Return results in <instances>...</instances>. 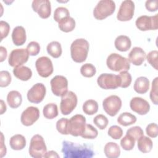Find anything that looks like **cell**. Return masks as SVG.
I'll return each instance as SVG.
<instances>
[{
    "label": "cell",
    "instance_id": "cell-1",
    "mask_svg": "<svg viewBox=\"0 0 158 158\" xmlns=\"http://www.w3.org/2000/svg\"><path fill=\"white\" fill-rule=\"evenodd\" d=\"M62 152L64 158H91L94 155L88 146L69 141L62 142Z\"/></svg>",
    "mask_w": 158,
    "mask_h": 158
},
{
    "label": "cell",
    "instance_id": "cell-2",
    "mask_svg": "<svg viewBox=\"0 0 158 158\" xmlns=\"http://www.w3.org/2000/svg\"><path fill=\"white\" fill-rule=\"evenodd\" d=\"M89 44L84 38L75 40L70 46V55L72 60L77 63H81L86 60Z\"/></svg>",
    "mask_w": 158,
    "mask_h": 158
},
{
    "label": "cell",
    "instance_id": "cell-3",
    "mask_svg": "<svg viewBox=\"0 0 158 158\" xmlns=\"http://www.w3.org/2000/svg\"><path fill=\"white\" fill-rule=\"evenodd\" d=\"M106 64L109 69L114 72L128 71L130 68L128 59L117 53L109 54L106 60Z\"/></svg>",
    "mask_w": 158,
    "mask_h": 158
},
{
    "label": "cell",
    "instance_id": "cell-4",
    "mask_svg": "<svg viewBox=\"0 0 158 158\" xmlns=\"http://www.w3.org/2000/svg\"><path fill=\"white\" fill-rule=\"evenodd\" d=\"M115 10V3L112 0L99 1L93 10L94 17L99 20L111 15Z\"/></svg>",
    "mask_w": 158,
    "mask_h": 158
},
{
    "label": "cell",
    "instance_id": "cell-5",
    "mask_svg": "<svg viewBox=\"0 0 158 158\" xmlns=\"http://www.w3.org/2000/svg\"><path fill=\"white\" fill-rule=\"evenodd\" d=\"M29 154L34 158L44 157L47 152V148L42 136L36 134L31 138L29 149Z\"/></svg>",
    "mask_w": 158,
    "mask_h": 158
},
{
    "label": "cell",
    "instance_id": "cell-6",
    "mask_svg": "<svg viewBox=\"0 0 158 158\" xmlns=\"http://www.w3.org/2000/svg\"><path fill=\"white\" fill-rule=\"evenodd\" d=\"M97 83L104 89H115L120 86L121 80L118 75L102 73L98 77Z\"/></svg>",
    "mask_w": 158,
    "mask_h": 158
},
{
    "label": "cell",
    "instance_id": "cell-7",
    "mask_svg": "<svg viewBox=\"0 0 158 158\" xmlns=\"http://www.w3.org/2000/svg\"><path fill=\"white\" fill-rule=\"evenodd\" d=\"M86 118L81 114L72 116L69 120V134L73 136H79L83 134L86 126Z\"/></svg>",
    "mask_w": 158,
    "mask_h": 158
},
{
    "label": "cell",
    "instance_id": "cell-8",
    "mask_svg": "<svg viewBox=\"0 0 158 158\" xmlns=\"http://www.w3.org/2000/svg\"><path fill=\"white\" fill-rule=\"evenodd\" d=\"M78 99L76 94L72 91H67L61 97L60 110L62 114L67 115L70 114L76 107Z\"/></svg>",
    "mask_w": 158,
    "mask_h": 158
},
{
    "label": "cell",
    "instance_id": "cell-9",
    "mask_svg": "<svg viewBox=\"0 0 158 158\" xmlns=\"http://www.w3.org/2000/svg\"><path fill=\"white\" fill-rule=\"evenodd\" d=\"M104 110L110 117H114L119 112L122 107V100L117 95H110L102 101Z\"/></svg>",
    "mask_w": 158,
    "mask_h": 158
},
{
    "label": "cell",
    "instance_id": "cell-10",
    "mask_svg": "<svg viewBox=\"0 0 158 158\" xmlns=\"http://www.w3.org/2000/svg\"><path fill=\"white\" fill-rule=\"evenodd\" d=\"M52 93L62 97L68 91V80L64 76L56 75L50 81Z\"/></svg>",
    "mask_w": 158,
    "mask_h": 158
},
{
    "label": "cell",
    "instance_id": "cell-11",
    "mask_svg": "<svg viewBox=\"0 0 158 158\" xmlns=\"http://www.w3.org/2000/svg\"><path fill=\"white\" fill-rule=\"evenodd\" d=\"M29 57V54L26 49H15L11 51L8 59V63L13 67L22 65L26 63Z\"/></svg>",
    "mask_w": 158,
    "mask_h": 158
},
{
    "label": "cell",
    "instance_id": "cell-12",
    "mask_svg": "<svg viewBox=\"0 0 158 158\" xmlns=\"http://www.w3.org/2000/svg\"><path fill=\"white\" fill-rule=\"evenodd\" d=\"M135 12V3L131 0L123 1L119 7L117 15V19L121 22L130 20Z\"/></svg>",
    "mask_w": 158,
    "mask_h": 158
},
{
    "label": "cell",
    "instance_id": "cell-13",
    "mask_svg": "<svg viewBox=\"0 0 158 158\" xmlns=\"http://www.w3.org/2000/svg\"><path fill=\"white\" fill-rule=\"evenodd\" d=\"M135 24L138 30L141 31L157 30L158 28L157 14L154 16H140L136 20Z\"/></svg>",
    "mask_w": 158,
    "mask_h": 158
},
{
    "label": "cell",
    "instance_id": "cell-14",
    "mask_svg": "<svg viewBox=\"0 0 158 158\" xmlns=\"http://www.w3.org/2000/svg\"><path fill=\"white\" fill-rule=\"evenodd\" d=\"M35 67L39 75L43 78L49 77L54 70L51 60L46 56L39 57L35 62Z\"/></svg>",
    "mask_w": 158,
    "mask_h": 158
},
{
    "label": "cell",
    "instance_id": "cell-15",
    "mask_svg": "<svg viewBox=\"0 0 158 158\" xmlns=\"http://www.w3.org/2000/svg\"><path fill=\"white\" fill-rule=\"evenodd\" d=\"M46 87L41 83L35 84L27 92V99L29 102L35 104L41 102L46 95Z\"/></svg>",
    "mask_w": 158,
    "mask_h": 158
},
{
    "label": "cell",
    "instance_id": "cell-16",
    "mask_svg": "<svg viewBox=\"0 0 158 158\" xmlns=\"http://www.w3.org/2000/svg\"><path fill=\"white\" fill-rule=\"evenodd\" d=\"M40 115V113L38 107L34 106L28 107L21 114V123L26 127L31 126L38 120Z\"/></svg>",
    "mask_w": 158,
    "mask_h": 158
},
{
    "label": "cell",
    "instance_id": "cell-17",
    "mask_svg": "<svg viewBox=\"0 0 158 158\" xmlns=\"http://www.w3.org/2000/svg\"><path fill=\"white\" fill-rule=\"evenodd\" d=\"M31 7L41 19H48L51 14V2L48 0H34Z\"/></svg>",
    "mask_w": 158,
    "mask_h": 158
},
{
    "label": "cell",
    "instance_id": "cell-18",
    "mask_svg": "<svg viewBox=\"0 0 158 158\" xmlns=\"http://www.w3.org/2000/svg\"><path fill=\"white\" fill-rule=\"evenodd\" d=\"M130 109L139 115H145L150 110L149 102L144 99L140 97L133 98L130 102Z\"/></svg>",
    "mask_w": 158,
    "mask_h": 158
},
{
    "label": "cell",
    "instance_id": "cell-19",
    "mask_svg": "<svg viewBox=\"0 0 158 158\" xmlns=\"http://www.w3.org/2000/svg\"><path fill=\"white\" fill-rule=\"evenodd\" d=\"M146 58L145 51L140 47H134L128 54V60L133 65H141Z\"/></svg>",
    "mask_w": 158,
    "mask_h": 158
},
{
    "label": "cell",
    "instance_id": "cell-20",
    "mask_svg": "<svg viewBox=\"0 0 158 158\" xmlns=\"http://www.w3.org/2000/svg\"><path fill=\"white\" fill-rule=\"evenodd\" d=\"M12 40L15 46L23 45L27 40L26 31L22 26H17L13 29Z\"/></svg>",
    "mask_w": 158,
    "mask_h": 158
},
{
    "label": "cell",
    "instance_id": "cell-21",
    "mask_svg": "<svg viewBox=\"0 0 158 158\" xmlns=\"http://www.w3.org/2000/svg\"><path fill=\"white\" fill-rule=\"evenodd\" d=\"M114 45L118 51L125 52L131 48V41L128 36L125 35H120L115 38Z\"/></svg>",
    "mask_w": 158,
    "mask_h": 158
},
{
    "label": "cell",
    "instance_id": "cell-22",
    "mask_svg": "<svg viewBox=\"0 0 158 158\" xmlns=\"http://www.w3.org/2000/svg\"><path fill=\"white\" fill-rule=\"evenodd\" d=\"M13 73L17 78L22 81H28L32 76L31 70L29 67L23 65L14 67Z\"/></svg>",
    "mask_w": 158,
    "mask_h": 158
},
{
    "label": "cell",
    "instance_id": "cell-23",
    "mask_svg": "<svg viewBox=\"0 0 158 158\" xmlns=\"http://www.w3.org/2000/svg\"><path fill=\"white\" fill-rule=\"evenodd\" d=\"M7 102L10 107L16 109L21 105L22 102V96L18 91H10L7 94Z\"/></svg>",
    "mask_w": 158,
    "mask_h": 158
},
{
    "label": "cell",
    "instance_id": "cell-24",
    "mask_svg": "<svg viewBox=\"0 0 158 158\" xmlns=\"http://www.w3.org/2000/svg\"><path fill=\"white\" fill-rule=\"evenodd\" d=\"M134 90L138 94H144L149 89V80L145 77H139L135 81Z\"/></svg>",
    "mask_w": 158,
    "mask_h": 158
},
{
    "label": "cell",
    "instance_id": "cell-25",
    "mask_svg": "<svg viewBox=\"0 0 158 158\" xmlns=\"http://www.w3.org/2000/svg\"><path fill=\"white\" fill-rule=\"evenodd\" d=\"M106 156L108 158H117L120 155L119 146L114 142H109L106 144L104 148Z\"/></svg>",
    "mask_w": 158,
    "mask_h": 158
},
{
    "label": "cell",
    "instance_id": "cell-26",
    "mask_svg": "<svg viewBox=\"0 0 158 158\" xmlns=\"http://www.w3.org/2000/svg\"><path fill=\"white\" fill-rule=\"evenodd\" d=\"M9 144L13 150H22L26 146L25 138L20 134L15 135L10 138Z\"/></svg>",
    "mask_w": 158,
    "mask_h": 158
},
{
    "label": "cell",
    "instance_id": "cell-27",
    "mask_svg": "<svg viewBox=\"0 0 158 158\" xmlns=\"http://www.w3.org/2000/svg\"><path fill=\"white\" fill-rule=\"evenodd\" d=\"M137 146L139 151L143 153L149 152L153 147V143L151 138L143 135L138 140Z\"/></svg>",
    "mask_w": 158,
    "mask_h": 158
},
{
    "label": "cell",
    "instance_id": "cell-28",
    "mask_svg": "<svg viewBox=\"0 0 158 158\" xmlns=\"http://www.w3.org/2000/svg\"><path fill=\"white\" fill-rule=\"evenodd\" d=\"M48 53L53 58H59L62 52L61 44L56 41L49 43L46 47Z\"/></svg>",
    "mask_w": 158,
    "mask_h": 158
},
{
    "label": "cell",
    "instance_id": "cell-29",
    "mask_svg": "<svg viewBox=\"0 0 158 158\" xmlns=\"http://www.w3.org/2000/svg\"><path fill=\"white\" fill-rule=\"evenodd\" d=\"M136 117L130 112H123L117 118L118 124L127 127L134 124L136 122Z\"/></svg>",
    "mask_w": 158,
    "mask_h": 158
},
{
    "label": "cell",
    "instance_id": "cell-30",
    "mask_svg": "<svg viewBox=\"0 0 158 158\" xmlns=\"http://www.w3.org/2000/svg\"><path fill=\"white\" fill-rule=\"evenodd\" d=\"M58 27L62 31L69 33L75 28V21L73 18L69 17L60 21L58 23Z\"/></svg>",
    "mask_w": 158,
    "mask_h": 158
},
{
    "label": "cell",
    "instance_id": "cell-31",
    "mask_svg": "<svg viewBox=\"0 0 158 158\" xmlns=\"http://www.w3.org/2000/svg\"><path fill=\"white\" fill-rule=\"evenodd\" d=\"M43 113L46 118L53 119L58 115L57 106L55 103H49L43 107Z\"/></svg>",
    "mask_w": 158,
    "mask_h": 158
},
{
    "label": "cell",
    "instance_id": "cell-32",
    "mask_svg": "<svg viewBox=\"0 0 158 158\" xmlns=\"http://www.w3.org/2000/svg\"><path fill=\"white\" fill-rule=\"evenodd\" d=\"M82 109L85 114L92 115L98 112V104L94 99H88L83 103Z\"/></svg>",
    "mask_w": 158,
    "mask_h": 158
},
{
    "label": "cell",
    "instance_id": "cell-33",
    "mask_svg": "<svg viewBox=\"0 0 158 158\" xmlns=\"http://www.w3.org/2000/svg\"><path fill=\"white\" fill-rule=\"evenodd\" d=\"M96 67L90 63H86L80 68V73L84 77L91 78L96 74Z\"/></svg>",
    "mask_w": 158,
    "mask_h": 158
},
{
    "label": "cell",
    "instance_id": "cell-34",
    "mask_svg": "<svg viewBox=\"0 0 158 158\" xmlns=\"http://www.w3.org/2000/svg\"><path fill=\"white\" fill-rule=\"evenodd\" d=\"M69 17H70V12L66 7H59L54 10V19L57 23Z\"/></svg>",
    "mask_w": 158,
    "mask_h": 158
},
{
    "label": "cell",
    "instance_id": "cell-35",
    "mask_svg": "<svg viewBox=\"0 0 158 158\" xmlns=\"http://www.w3.org/2000/svg\"><path fill=\"white\" fill-rule=\"evenodd\" d=\"M98 135V131L93 125L91 124H86L85 129L81 135L83 138L93 139H95Z\"/></svg>",
    "mask_w": 158,
    "mask_h": 158
},
{
    "label": "cell",
    "instance_id": "cell-36",
    "mask_svg": "<svg viewBox=\"0 0 158 158\" xmlns=\"http://www.w3.org/2000/svg\"><path fill=\"white\" fill-rule=\"evenodd\" d=\"M135 139L131 136L126 135L120 140V146L125 151L132 150L135 145Z\"/></svg>",
    "mask_w": 158,
    "mask_h": 158
},
{
    "label": "cell",
    "instance_id": "cell-37",
    "mask_svg": "<svg viewBox=\"0 0 158 158\" xmlns=\"http://www.w3.org/2000/svg\"><path fill=\"white\" fill-rule=\"evenodd\" d=\"M56 129L62 135H69L68 127L69 119L67 118H61L56 122Z\"/></svg>",
    "mask_w": 158,
    "mask_h": 158
},
{
    "label": "cell",
    "instance_id": "cell-38",
    "mask_svg": "<svg viewBox=\"0 0 158 158\" xmlns=\"http://www.w3.org/2000/svg\"><path fill=\"white\" fill-rule=\"evenodd\" d=\"M93 122L97 126V127L99 128V129L104 130L108 125L109 120L105 115L102 114H99L94 118Z\"/></svg>",
    "mask_w": 158,
    "mask_h": 158
},
{
    "label": "cell",
    "instance_id": "cell-39",
    "mask_svg": "<svg viewBox=\"0 0 158 158\" xmlns=\"http://www.w3.org/2000/svg\"><path fill=\"white\" fill-rule=\"evenodd\" d=\"M118 75L121 80V84L120 87L122 88H128L130 85L132 81V78L130 73L127 71H122L120 72Z\"/></svg>",
    "mask_w": 158,
    "mask_h": 158
},
{
    "label": "cell",
    "instance_id": "cell-40",
    "mask_svg": "<svg viewBox=\"0 0 158 158\" xmlns=\"http://www.w3.org/2000/svg\"><path fill=\"white\" fill-rule=\"evenodd\" d=\"M157 84H158V77H156L152 82L151 86V89L150 92V99L151 101L155 105L158 104V94H157Z\"/></svg>",
    "mask_w": 158,
    "mask_h": 158
},
{
    "label": "cell",
    "instance_id": "cell-41",
    "mask_svg": "<svg viewBox=\"0 0 158 158\" xmlns=\"http://www.w3.org/2000/svg\"><path fill=\"white\" fill-rule=\"evenodd\" d=\"M108 135L112 139H118L123 135V130L121 127L117 125H112L108 130Z\"/></svg>",
    "mask_w": 158,
    "mask_h": 158
},
{
    "label": "cell",
    "instance_id": "cell-42",
    "mask_svg": "<svg viewBox=\"0 0 158 158\" xmlns=\"http://www.w3.org/2000/svg\"><path fill=\"white\" fill-rule=\"evenodd\" d=\"M126 135H128L133 138L135 141L138 140L141 136L144 135V132L142 128L139 126H135L127 130Z\"/></svg>",
    "mask_w": 158,
    "mask_h": 158
},
{
    "label": "cell",
    "instance_id": "cell-43",
    "mask_svg": "<svg viewBox=\"0 0 158 158\" xmlns=\"http://www.w3.org/2000/svg\"><path fill=\"white\" fill-rule=\"evenodd\" d=\"M157 56H158V51L157 50H153L150 51L146 56L147 61L156 70H158Z\"/></svg>",
    "mask_w": 158,
    "mask_h": 158
},
{
    "label": "cell",
    "instance_id": "cell-44",
    "mask_svg": "<svg viewBox=\"0 0 158 158\" xmlns=\"http://www.w3.org/2000/svg\"><path fill=\"white\" fill-rule=\"evenodd\" d=\"M12 78L10 73L6 70L0 72V86L1 88L7 87L11 82Z\"/></svg>",
    "mask_w": 158,
    "mask_h": 158
},
{
    "label": "cell",
    "instance_id": "cell-45",
    "mask_svg": "<svg viewBox=\"0 0 158 158\" xmlns=\"http://www.w3.org/2000/svg\"><path fill=\"white\" fill-rule=\"evenodd\" d=\"M26 49L30 56H35L40 53V46L36 41H31L28 44Z\"/></svg>",
    "mask_w": 158,
    "mask_h": 158
},
{
    "label": "cell",
    "instance_id": "cell-46",
    "mask_svg": "<svg viewBox=\"0 0 158 158\" xmlns=\"http://www.w3.org/2000/svg\"><path fill=\"white\" fill-rule=\"evenodd\" d=\"M146 132L148 136L151 138H156L158 135V127L155 123L148 124L146 128Z\"/></svg>",
    "mask_w": 158,
    "mask_h": 158
},
{
    "label": "cell",
    "instance_id": "cell-47",
    "mask_svg": "<svg viewBox=\"0 0 158 158\" xmlns=\"http://www.w3.org/2000/svg\"><path fill=\"white\" fill-rule=\"evenodd\" d=\"M0 31H1V41L6 38L10 31V25L5 21H0Z\"/></svg>",
    "mask_w": 158,
    "mask_h": 158
},
{
    "label": "cell",
    "instance_id": "cell-48",
    "mask_svg": "<svg viewBox=\"0 0 158 158\" xmlns=\"http://www.w3.org/2000/svg\"><path fill=\"white\" fill-rule=\"evenodd\" d=\"M145 7L149 12H156L158 9V1H146L145 2Z\"/></svg>",
    "mask_w": 158,
    "mask_h": 158
},
{
    "label": "cell",
    "instance_id": "cell-49",
    "mask_svg": "<svg viewBox=\"0 0 158 158\" xmlns=\"http://www.w3.org/2000/svg\"><path fill=\"white\" fill-rule=\"evenodd\" d=\"M1 157H2L3 156H4L6 154V147L4 143V135L2 134V133H1Z\"/></svg>",
    "mask_w": 158,
    "mask_h": 158
},
{
    "label": "cell",
    "instance_id": "cell-50",
    "mask_svg": "<svg viewBox=\"0 0 158 158\" xmlns=\"http://www.w3.org/2000/svg\"><path fill=\"white\" fill-rule=\"evenodd\" d=\"M0 51H1V55H0L1 60H0V62H2L6 59L7 55V52L6 49L4 47L2 46L0 47Z\"/></svg>",
    "mask_w": 158,
    "mask_h": 158
},
{
    "label": "cell",
    "instance_id": "cell-51",
    "mask_svg": "<svg viewBox=\"0 0 158 158\" xmlns=\"http://www.w3.org/2000/svg\"><path fill=\"white\" fill-rule=\"evenodd\" d=\"M44 157L46 158H50V157H53V158H59V156L58 154L54 151H49L47 152L44 156Z\"/></svg>",
    "mask_w": 158,
    "mask_h": 158
},
{
    "label": "cell",
    "instance_id": "cell-52",
    "mask_svg": "<svg viewBox=\"0 0 158 158\" xmlns=\"http://www.w3.org/2000/svg\"><path fill=\"white\" fill-rule=\"evenodd\" d=\"M6 105L4 103L3 100H1V114H3L6 111Z\"/></svg>",
    "mask_w": 158,
    "mask_h": 158
}]
</instances>
